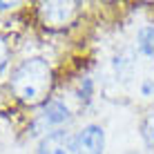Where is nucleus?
Wrapping results in <instances>:
<instances>
[{
    "label": "nucleus",
    "mask_w": 154,
    "mask_h": 154,
    "mask_svg": "<svg viewBox=\"0 0 154 154\" xmlns=\"http://www.w3.org/2000/svg\"><path fill=\"white\" fill-rule=\"evenodd\" d=\"M69 121V109L60 100H47L42 107V123L47 125H60Z\"/></svg>",
    "instance_id": "obj_5"
},
{
    "label": "nucleus",
    "mask_w": 154,
    "mask_h": 154,
    "mask_svg": "<svg viewBox=\"0 0 154 154\" xmlns=\"http://www.w3.org/2000/svg\"><path fill=\"white\" fill-rule=\"evenodd\" d=\"M40 16L47 27H65L76 16V2H45L40 5Z\"/></svg>",
    "instance_id": "obj_2"
},
{
    "label": "nucleus",
    "mask_w": 154,
    "mask_h": 154,
    "mask_svg": "<svg viewBox=\"0 0 154 154\" xmlns=\"http://www.w3.org/2000/svg\"><path fill=\"white\" fill-rule=\"evenodd\" d=\"M105 134L98 125H87L76 134V154H103Z\"/></svg>",
    "instance_id": "obj_4"
},
{
    "label": "nucleus",
    "mask_w": 154,
    "mask_h": 154,
    "mask_svg": "<svg viewBox=\"0 0 154 154\" xmlns=\"http://www.w3.org/2000/svg\"><path fill=\"white\" fill-rule=\"evenodd\" d=\"M136 42H139V49L145 56H154V25H147V27L139 29Z\"/></svg>",
    "instance_id": "obj_6"
},
{
    "label": "nucleus",
    "mask_w": 154,
    "mask_h": 154,
    "mask_svg": "<svg viewBox=\"0 0 154 154\" xmlns=\"http://www.w3.org/2000/svg\"><path fill=\"white\" fill-rule=\"evenodd\" d=\"M51 67L42 58H29L23 60L16 72L11 74V92L14 96L25 105L45 103L51 92Z\"/></svg>",
    "instance_id": "obj_1"
},
{
    "label": "nucleus",
    "mask_w": 154,
    "mask_h": 154,
    "mask_svg": "<svg viewBox=\"0 0 154 154\" xmlns=\"http://www.w3.org/2000/svg\"><path fill=\"white\" fill-rule=\"evenodd\" d=\"M141 134H143V139H145L147 143V147L154 152V112H150L143 119V125H141Z\"/></svg>",
    "instance_id": "obj_7"
},
{
    "label": "nucleus",
    "mask_w": 154,
    "mask_h": 154,
    "mask_svg": "<svg viewBox=\"0 0 154 154\" xmlns=\"http://www.w3.org/2000/svg\"><path fill=\"white\" fill-rule=\"evenodd\" d=\"M5 7H9V2H0V9H5Z\"/></svg>",
    "instance_id": "obj_9"
},
{
    "label": "nucleus",
    "mask_w": 154,
    "mask_h": 154,
    "mask_svg": "<svg viewBox=\"0 0 154 154\" xmlns=\"http://www.w3.org/2000/svg\"><path fill=\"white\" fill-rule=\"evenodd\" d=\"M38 154H76V136L65 130L51 132L40 141Z\"/></svg>",
    "instance_id": "obj_3"
},
{
    "label": "nucleus",
    "mask_w": 154,
    "mask_h": 154,
    "mask_svg": "<svg viewBox=\"0 0 154 154\" xmlns=\"http://www.w3.org/2000/svg\"><path fill=\"white\" fill-rule=\"evenodd\" d=\"M7 60H9V45L5 42V38H0V72L7 67Z\"/></svg>",
    "instance_id": "obj_8"
}]
</instances>
